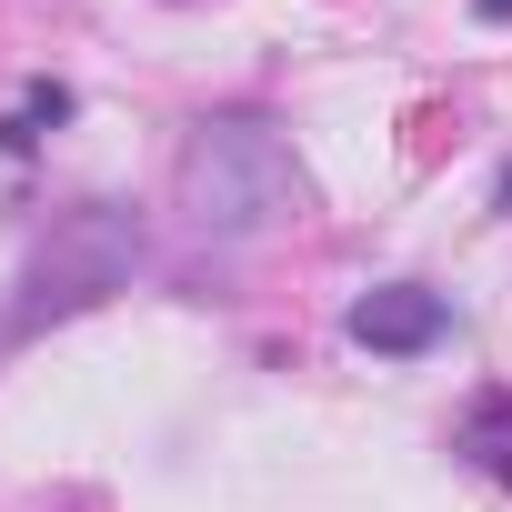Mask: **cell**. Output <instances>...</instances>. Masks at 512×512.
I'll list each match as a JSON object with an SVG mask.
<instances>
[{
    "label": "cell",
    "instance_id": "52a82bcc",
    "mask_svg": "<svg viewBox=\"0 0 512 512\" xmlns=\"http://www.w3.org/2000/svg\"><path fill=\"white\" fill-rule=\"evenodd\" d=\"M492 201H502V211H512V161H502V181H492Z\"/></svg>",
    "mask_w": 512,
    "mask_h": 512
},
{
    "label": "cell",
    "instance_id": "7a4b0ae2",
    "mask_svg": "<svg viewBox=\"0 0 512 512\" xmlns=\"http://www.w3.org/2000/svg\"><path fill=\"white\" fill-rule=\"evenodd\" d=\"M131 272H141V221H131L121 201H81V211H61V221L41 231V251H31V272L11 282L21 302L0 312V342H21V332H41V322H71V312L111 302Z\"/></svg>",
    "mask_w": 512,
    "mask_h": 512
},
{
    "label": "cell",
    "instance_id": "5b68a950",
    "mask_svg": "<svg viewBox=\"0 0 512 512\" xmlns=\"http://www.w3.org/2000/svg\"><path fill=\"white\" fill-rule=\"evenodd\" d=\"M462 452H482V462L512 482V392H482V402H472V422H462Z\"/></svg>",
    "mask_w": 512,
    "mask_h": 512
},
{
    "label": "cell",
    "instance_id": "277c9868",
    "mask_svg": "<svg viewBox=\"0 0 512 512\" xmlns=\"http://www.w3.org/2000/svg\"><path fill=\"white\" fill-rule=\"evenodd\" d=\"M81 101H71V81H31L11 111H0V151H41V131H61Z\"/></svg>",
    "mask_w": 512,
    "mask_h": 512
},
{
    "label": "cell",
    "instance_id": "8992f818",
    "mask_svg": "<svg viewBox=\"0 0 512 512\" xmlns=\"http://www.w3.org/2000/svg\"><path fill=\"white\" fill-rule=\"evenodd\" d=\"M472 11H482V21H512V0H472Z\"/></svg>",
    "mask_w": 512,
    "mask_h": 512
},
{
    "label": "cell",
    "instance_id": "3957f363",
    "mask_svg": "<svg viewBox=\"0 0 512 512\" xmlns=\"http://www.w3.org/2000/svg\"><path fill=\"white\" fill-rule=\"evenodd\" d=\"M362 352H382V362H422L442 332H452V302L442 292H422V282H382V292H362L352 302V322H342Z\"/></svg>",
    "mask_w": 512,
    "mask_h": 512
},
{
    "label": "cell",
    "instance_id": "6da1fadb",
    "mask_svg": "<svg viewBox=\"0 0 512 512\" xmlns=\"http://www.w3.org/2000/svg\"><path fill=\"white\" fill-rule=\"evenodd\" d=\"M191 231L211 241H251V231H272L292 201H302V171H292V141L272 121H201L181 141V171H171Z\"/></svg>",
    "mask_w": 512,
    "mask_h": 512
}]
</instances>
